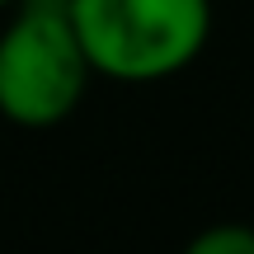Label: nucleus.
<instances>
[{"instance_id": "f257e3e1", "label": "nucleus", "mask_w": 254, "mask_h": 254, "mask_svg": "<svg viewBox=\"0 0 254 254\" xmlns=\"http://www.w3.org/2000/svg\"><path fill=\"white\" fill-rule=\"evenodd\" d=\"M0 33V118L52 127L85 99L94 66L75 33V0H14Z\"/></svg>"}, {"instance_id": "f03ea898", "label": "nucleus", "mask_w": 254, "mask_h": 254, "mask_svg": "<svg viewBox=\"0 0 254 254\" xmlns=\"http://www.w3.org/2000/svg\"><path fill=\"white\" fill-rule=\"evenodd\" d=\"M75 33L94 75L151 85L207 47L212 0H75Z\"/></svg>"}, {"instance_id": "7ed1b4c3", "label": "nucleus", "mask_w": 254, "mask_h": 254, "mask_svg": "<svg viewBox=\"0 0 254 254\" xmlns=\"http://www.w3.org/2000/svg\"><path fill=\"white\" fill-rule=\"evenodd\" d=\"M189 254H254V231L250 226H212L193 236Z\"/></svg>"}, {"instance_id": "20e7f679", "label": "nucleus", "mask_w": 254, "mask_h": 254, "mask_svg": "<svg viewBox=\"0 0 254 254\" xmlns=\"http://www.w3.org/2000/svg\"><path fill=\"white\" fill-rule=\"evenodd\" d=\"M9 5H14V0H0V9H9Z\"/></svg>"}]
</instances>
